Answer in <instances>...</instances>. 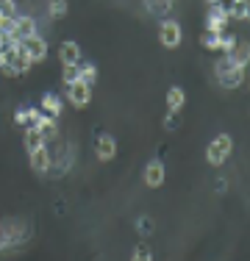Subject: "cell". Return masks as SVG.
<instances>
[{"label":"cell","instance_id":"obj_29","mask_svg":"<svg viewBox=\"0 0 250 261\" xmlns=\"http://www.w3.org/2000/svg\"><path fill=\"white\" fill-rule=\"evenodd\" d=\"M209 6H222V0H206Z\"/></svg>","mask_w":250,"mask_h":261},{"label":"cell","instance_id":"obj_19","mask_svg":"<svg viewBox=\"0 0 250 261\" xmlns=\"http://www.w3.org/2000/svg\"><path fill=\"white\" fill-rule=\"evenodd\" d=\"M200 42H203L206 50H220V47H222V34H211V31H206Z\"/></svg>","mask_w":250,"mask_h":261},{"label":"cell","instance_id":"obj_32","mask_svg":"<svg viewBox=\"0 0 250 261\" xmlns=\"http://www.w3.org/2000/svg\"><path fill=\"white\" fill-rule=\"evenodd\" d=\"M0 53H3V47H0Z\"/></svg>","mask_w":250,"mask_h":261},{"label":"cell","instance_id":"obj_17","mask_svg":"<svg viewBox=\"0 0 250 261\" xmlns=\"http://www.w3.org/2000/svg\"><path fill=\"white\" fill-rule=\"evenodd\" d=\"M36 128L45 134V139H53L56 134H59V125H56V117H47V114H39V120L34 122Z\"/></svg>","mask_w":250,"mask_h":261},{"label":"cell","instance_id":"obj_18","mask_svg":"<svg viewBox=\"0 0 250 261\" xmlns=\"http://www.w3.org/2000/svg\"><path fill=\"white\" fill-rule=\"evenodd\" d=\"M97 75H100V72H97V67L95 64H84V67H81L78 64V81H84V84H95V81H97Z\"/></svg>","mask_w":250,"mask_h":261},{"label":"cell","instance_id":"obj_12","mask_svg":"<svg viewBox=\"0 0 250 261\" xmlns=\"http://www.w3.org/2000/svg\"><path fill=\"white\" fill-rule=\"evenodd\" d=\"M225 59H228L234 67H247V61H250V47H247V42H239V39H236L234 50L225 56Z\"/></svg>","mask_w":250,"mask_h":261},{"label":"cell","instance_id":"obj_24","mask_svg":"<svg viewBox=\"0 0 250 261\" xmlns=\"http://www.w3.org/2000/svg\"><path fill=\"white\" fill-rule=\"evenodd\" d=\"M136 231H139L142 236L153 233V220H150V217H139V220H136Z\"/></svg>","mask_w":250,"mask_h":261},{"label":"cell","instance_id":"obj_10","mask_svg":"<svg viewBox=\"0 0 250 261\" xmlns=\"http://www.w3.org/2000/svg\"><path fill=\"white\" fill-rule=\"evenodd\" d=\"M22 145H25L28 153H34V150H39V147H45L47 139H45V134H42L36 125H28L25 128V136H22Z\"/></svg>","mask_w":250,"mask_h":261},{"label":"cell","instance_id":"obj_27","mask_svg":"<svg viewBox=\"0 0 250 261\" xmlns=\"http://www.w3.org/2000/svg\"><path fill=\"white\" fill-rule=\"evenodd\" d=\"M39 114H42L39 109H25V117H28V125H34V122L39 120Z\"/></svg>","mask_w":250,"mask_h":261},{"label":"cell","instance_id":"obj_21","mask_svg":"<svg viewBox=\"0 0 250 261\" xmlns=\"http://www.w3.org/2000/svg\"><path fill=\"white\" fill-rule=\"evenodd\" d=\"M61 81H64L67 86L75 84V81H78V64H61Z\"/></svg>","mask_w":250,"mask_h":261},{"label":"cell","instance_id":"obj_31","mask_svg":"<svg viewBox=\"0 0 250 261\" xmlns=\"http://www.w3.org/2000/svg\"><path fill=\"white\" fill-rule=\"evenodd\" d=\"M234 3H247V0H234Z\"/></svg>","mask_w":250,"mask_h":261},{"label":"cell","instance_id":"obj_22","mask_svg":"<svg viewBox=\"0 0 250 261\" xmlns=\"http://www.w3.org/2000/svg\"><path fill=\"white\" fill-rule=\"evenodd\" d=\"M47 14L53 17H64L67 14V0H50V6H47Z\"/></svg>","mask_w":250,"mask_h":261},{"label":"cell","instance_id":"obj_11","mask_svg":"<svg viewBox=\"0 0 250 261\" xmlns=\"http://www.w3.org/2000/svg\"><path fill=\"white\" fill-rule=\"evenodd\" d=\"M95 153H97L100 161H111L117 156V139H114V136H109V134H103L97 139V145H95Z\"/></svg>","mask_w":250,"mask_h":261},{"label":"cell","instance_id":"obj_25","mask_svg":"<svg viewBox=\"0 0 250 261\" xmlns=\"http://www.w3.org/2000/svg\"><path fill=\"white\" fill-rule=\"evenodd\" d=\"M234 45H236V36H234V34H222V47H220V50H222L225 56L234 50Z\"/></svg>","mask_w":250,"mask_h":261},{"label":"cell","instance_id":"obj_16","mask_svg":"<svg viewBox=\"0 0 250 261\" xmlns=\"http://www.w3.org/2000/svg\"><path fill=\"white\" fill-rule=\"evenodd\" d=\"M42 109L47 111V117H59L61 111H64V106H61L59 95H53V92H47V95H42Z\"/></svg>","mask_w":250,"mask_h":261},{"label":"cell","instance_id":"obj_2","mask_svg":"<svg viewBox=\"0 0 250 261\" xmlns=\"http://www.w3.org/2000/svg\"><path fill=\"white\" fill-rule=\"evenodd\" d=\"M231 150H234V139H231L228 134H220L211 139V145L206 147V161H209L211 167H222L225 161H228Z\"/></svg>","mask_w":250,"mask_h":261},{"label":"cell","instance_id":"obj_4","mask_svg":"<svg viewBox=\"0 0 250 261\" xmlns=\"http://www.w3.org/2000/svg\"><path fill=\"white\" fill-rule=\"evenodd\" d=\"M181 39H184V31H181L178 20H164L159 25V42L167 50H175V47L181 45Z\"/></svg>","mask_w":250,"mask_h":261},{"label":"cell","instance_id":"obj_28","mask_svg":"<svg viewBox=\"0 0 250 261\" xmlns=\"http://www.w3.org/2000/svg\"><path fill=\"white\" fill-rule=\"evenodd\" d=\"M14 122H17V125H28V117H25V109H22V111H14Z\"/></svg>","mask_w":250,"mask_h":261},{"label":"cell","instance_id":"obj_26","mask_svg":"<svg viewBox=\"0 0 250 261\" xmlns=\"http://www.w3.org/2000/svg\"><path fill=\"white\" fill-rule=\"evenodd\" d=\"M11 22H14V17H9V14H3V11H0V34H6V31L11 28Z\"/></svg>","mask_w":250,"mask_h":261},{"label":"cell","instance_id":"obj_6","mask_svg":"<svg viewBox=\"0 0 250 261\" xmlns=\"http://www.w3.org/2000/svg\"><path fill=\"white\" fill-rule=\"evenodd\" d=\"M67 100H70V106H75V109H86L92 100V86L84 84V81H75V84L67 86Z\"/></svg>","mask_w":250,"mask_h":261},{"label":"cell","instance_id":"obj_3","mask_svg":"<svg viewBox=\"0 0 250 261\" xmlns=\"http://www.w3.org/2000/svg\"><path fill=\"white\" fill-rule=\"evenodd\" d=\"M34 34H36V20H34V17H20V14H17L14 22H11V28L3 34L6 36V47L17 45V42L28 39V36H34Z\"/></svg>","mask_w":250,"mask_h":261},{"label":"cell","instance_id":"obj_30","mask_svg":"<svg viewBox=\"0 0 250 261\" xmlns=\"http://www.w3.org/2000/svg\"><path fill=\"white\" fill-rule=\"evenodd\" d=\"M9 3H14V0H0V9H6Z\"/></svg>","mask_w":250,"mask_h":261},{"label":"cell","instance_id":"obj_20","mask_svg":"<svg viewBox=\"0 0 250 261\" xmlns=\"http://www.w3.org/2000/svg\"><path fill=\"white\" fill-rule=\"evenodd\" d=\"M231 17L239 20V22H247V17H250L247 3H234V9H228V20H231Z\"/></svg>","mask_w":250,"mask_h":261},{"label":"cell","instance_id":"obj_1","mask_svg":"<svg viewBox=\"0 0 250 261\" xmlns=\"http://www.w3.org/2000/svg\"><path fill=\"white\" fill-rule=\"evenodd\" d=\"M6 64L0 67L3 70V75H9V78H17V75H25V72L31 70V59L25 56V50H22V42H17V45H9L6 47Z\"/></svg>","mask_w":250,"mask_h":261},{"label":"cell","instance_id":"obj_23","mask_svg":"<svg viewBox=\"0 0 250 261\" xmlns=\"http://www.w3.org/2000/svg\"><path fill=\"white\" fill-rule=\"evenodd\" d=\"M131 261H153V253H150V247L145 245V242H139V245H136L134 258H131Z\"/></svg>","mask_w":250,"mask_h":261},{"label":"cell","instance_id":"obj_15","mask_svg":"<svg viewBox=\"0 0 250 261\" xmlns=\"http://www.w3.org/2000/svg\"><path fill=\"white\" fill-rule=\"evenodd\" d=\"M186 106V92L181 86H170L167 89V109L170 111H181Z\"/></svg>","mask_w":250,"mask_h":261},{"label":"cell","instance_id":"obj_13","mask_svg":"<svg viewBox=\"0 0 250 261\" xmlns=\"http://www.w3.org/2000/svg\"><path fill=\"white\" fill-rule=\"evenodd\" d=\"M31 156V170L34 172H47L50 170V153H47V145L45 147H39V150H34V153H28Z\"/></svg>","mask_w":250,"mask_h":261},{"label":"cell","instance_id":"obj_8","mask_svg":"<svg viewBox=\"0 0 250 261\" xmlns=\"http://www.w3.org/2000/svg\"><path fill=\"white\" fill-rule=\"evenodd\" d=\"M217 78H220V84L225 89H239L247 78V67H228V70L217 72Z\"/></svg>","mask_w":250,"mask_h":261},{"label":"cell","instance_id":"obj_5","mask_svg":"<svg viewBox=\"0 0 250 261\" xmlns=\"http://www.w3.org/2000/svg\"><path fill=\"white\" fill-rule=\"evenodd\" d=\"M22 50L31 59V64H39V61L47 59V42L42 39L39 34H34V36H28V39H22Z\"/></svg>","mask_w":250,"mask_h":261},{"label":"cell","instance_id":"obj_14","mask_svg":"<svg viewBox=\"0 0 250 261\" xmlns=\"http://www.w3.org/2000/svg\"><path fill=\"white\" fill-rule=\"evenodd\" d=\"M59 59H61V64H78L81 61V47L75 45V42H61V47H59Z\"/></svg>","mask_w":250,"mask_h":261},{"label":"cell","instance_id":"obj_7","mask_svg":"<svg viewBox=\"0 0 250 261\" xmlns=\"http://www.w3.org/2000/svg\"><path fill=\"white\" fill-rule=\"evenodd\" d=\"M225 28H228V9H225V6H209L206 31H211V34H222Z\"/></svg>","mask_w":250,"mask_h":261},{"label":"cell","instance_id":"obj_9","mask_svg":"<svg viewBox=\"0 0 250 261\" xmlns=\"http://www.w3.org/2000/svg\"><path fill=\"white\" fill-rule=\"evenodd\" d=\"M164 164H161V159H150L145 164V186L150 189H159L161 184H164Z\"/></svg>","mask_w":250,"mask_h":261}]
</instances>
